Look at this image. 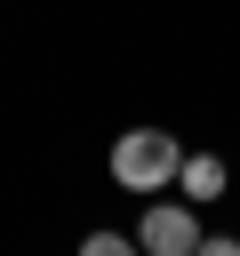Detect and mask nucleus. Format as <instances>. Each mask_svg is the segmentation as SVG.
I'll use <instances>...</instances> for the list:
<instances>
[{
	"instance_id": "1",
	"label": "nucleus",
	"mask_w": 240,
	"mask_h": 256,
	"mask_svg": "<svg viewBox=\"0 0 240 256\" xmlns=\"http://www.w3.org/2000/svg\"><path fill=\"white\" fill-rule=\"evenodd\" d=\"M176 168H184V144H176L168 128H128V136H112V184H120V192H168Z\"/></svg>"
},
{
	"instance_id": "2",
	"label": "nucleus",
	"mask_w": 240,
	"mask_h": 256,
	"mask_svg": "<svg viewBox=\"0 0 240 256\" xmlns=\"http://www.w3.org/2000/svg\"><path fill=\"white\" fill-rule=\"evenodd\" d=\"M136 248H144V256H192V248H200V216H192V200H152L144 224H136Z\"/></svg>"
},
{
	"instance_id": "3",
	"label": "nucleus",
	"mask_w": 240,
	"mask_h": 256,
	"mask_svg": "<svg viewBox=\"0 0 240 256\" xmlns=\"http://www.w3.org/2000/svg\"><path fill=\"white\" fill-rule=\"evenodd\" d=\"M176 184H184V200H216V192H224V160H216V152H184Z\"/></svg>"
},
{
	"instance_id": "4",
	"label": "nucleus",
	"mask_w": 240,
	"mask_h": 256,
	"mask_svg": "<svg viewBox=\"0 0 240 256\" xmlns=\"http://www.w3.org/2000/svg\"><path fill=\"white\" fill-rule=\"evenodd\" d=\"M80 256H144V248H136L128 232H88V240H80Z\"/></svg>"
},
{
	"instance_id": "5",
	"label": "nucleus",
	"mask_w": 240,
	"mask_h": 256,
	"mask_svg": "<svg viewBox=\"0 0 240 256\" xmlns=\"http://www.w3.org/2000/svg\"><path fill=\"white\" fill-rule=\"evenodd\" d=\"M192 256H240V240H208V232H200V248H192Z\"/></svg>"
}]
</instances>
